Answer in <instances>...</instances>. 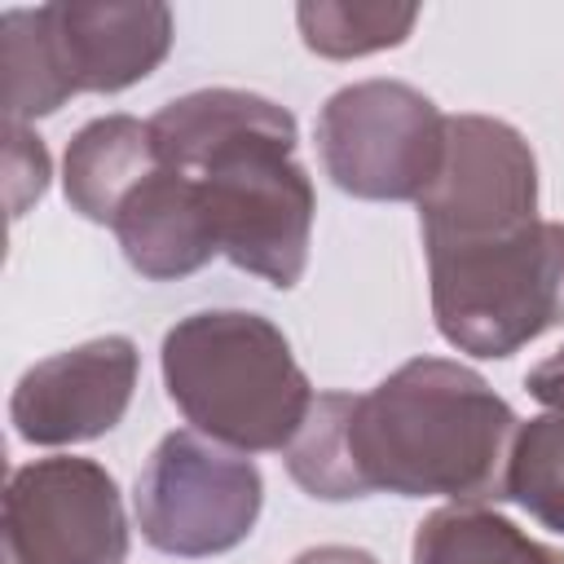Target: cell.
Returning <instances> with one entry per match:
<instances>
[{
  "instance_id": "cell-1",
  "label": "cell",
  "mask_w": 564,
  "mask_h": 564,
  "mask_svg": "<svg viewBox=\"0 0 564 564\" xmlns=\"http://www.w3.org/2000/svg\"><path fill=\"white\" fill-rule=\"evenodd\" d=\"M516 432V410L485 375L449 357H414L370 392H317L282 458L322 502L397 494L485 507L507 498Z\"/></svg>"
},
{
  "instance_id": "cell-2",
  "label": "cell",
  "mask_w": 564,
  "mask_h": 564,
  "mask_svg": "<svg viewBox=\"0 0 564 564\" xmlns=\"http://www.w3.org/2000/svg\"><path fill=\"white\" fill-rule=\"evenodd\" d=\"M163 167L198 181L220 256L291 291L308 269L317 194L295 159V115L247 88H198L150 115Z\"/></svg>"
},
{
  "instance_id": "cell-3",
  "label": "cell",
  "mask_w": 564,
  "mask_h": 564,
  "mask_svg": "<svg viewBox=\"0 0 564 564\" xmlns=\"http://www.w3.org/2000/svg\"><path fill=\"white\" fill-rule=\"evenodd\" d=\"M159 370L185 423L238 454L286 449L317 397L291 339L251 308L181 317L163 335Z\"/></svg>"
},
{
  "instance_id": "cell-4",
  "label": "cell",
  "mask_w": 564,
  "mask_h": 564,
  "mask_svg": "<svg viewBox=\"0 0 564 564\" xmlns=\"http://www.w3.org/2000/svg\"><path fill=\"white\" fill-rule=\"evenodd\" d=\"M172 35V9L159 0H57L4 9V119L26 128L79 93H123L163 66Z\"/></svg>"
},
{
  "instance_id": "cell-5",
  "label": "cell",
  "mask_w": 564,
  "mask_h": 564,
  "mask_svg": "<svg viewBox=\"0 0 564 564\" xmlns=\"http://www.w3.org/2000/svg\"><path fill=\"white\" fill-rule=\"evenodd\" d=\"M432 322L471 357H511L564 326V220H533L520 234L427 251Z\"/></svg>"
},
{
  "instance_id": "cell-6",
  "label": "cell",
  "mask_w": 564,
  "mask_h": 564,
  "mask_svg": "<svg viewBox=\"0 0 564 564\" xmlns=\"http://www.w3.org/2000/svg\"><path fill=\"white\" fill-rule=\"evenodd\" d=\"M441 106L401 79H357L317 110V154L335 189L366 203H419L445 159Z\"/></svg>"
},
{
  "instance_id": "cell-7",
  "label": "cell",
  "mask_w": 564,
  "mask_h": 564,
  "mask_svg": "<svg viewBox=\"0 0 564 564\" xmlns=\"http://www.w3.org/2000/svg\"><path fill=\"white\" fill-rule=\"evenodd\" d=\"M264 507L260 467L194 427L167 432L132 485L141 538L176 560H212L242 546Z\"/></svg>"
},
{
  "instance_id": "cell-8",
  "label": "cell",
  "mask_w": 564,
  "mask_h": 564,
  "mask_svg": "<svg viewBox=\"0 0 564 564\" xmlns=\"http://www.w3.org/2000/svg\"><path fill=\"white\" fill-rule=\"evenodd\" d=\"M414 207L423 251L520 234L542 220L533 145L494 115H449L441 172Z\"/></svg>"
},
{
  "instance_id": "cell-9",
  "label": "cell",
  "mask_w": 564,
  "mask_h": 564,
  "mask_svg": "<svg viewBox=\"0 0 564 564\" xmlns=\"http://www.w3.org/2000/svg\"><path fill=\"white\" fill-rule=\"evenodd\" d=\"M0 542L4 564H123L128 516L115 476L75 454L13 467Z\"/></svg>"
},
{
  "instance_id": "cell-10",
  "label": "cell",
  "mask_w": 564,
  "mask_h": 564,
  "mask_svg": "<svg viewBox=\"0 0 564 564\" xmlns=\"http://www.w3.org/2000/svg\"><path fill=\"white\" fill-rule=\"evenodd\" d=\"M141 352L128 335H97L35 361L13 397L9 423L26 445L62 449L115 432L132 405Z\"/></svg>"
},
{
  "instance_id": "cell-11",
  "label": "cell",
  "mask_w": 564,
  "mask_h": 564,
  "mask_svg": "<svg viewBox=\"0 0 564 564\" xmlns=\"http://www.w3.org/2000/svg\"><path fill=\"white\" fill-rule=\"evenodd\" d=\"M123 260L150 282H176L220 256L207 198L194 176L154 167L110 220Z\"/></svg>"
},
{
  "instance_id": "cell-12",
  "label": "cell",
  "mask_w": 564,
  "mask_h": 564,
  "mask_svg": "<svg viewBox=\"0 0 564 564\" xmlns=\"http://www.w3.org/2000/svg\"><path fill=\"white\" fill-rule=\"evenodd\" d=\"M154 167H159V154H154L150 119L101 115L70 137L62 154V189H66V203L84 220L110 225L123 198Z\"/></svg>"
},
{
  "instance_id": "cell-13",
  "label": "cell",
  "mask_w": 564,
  "mask_h": 564,
  "mask_svg": "<svg viewBox=\"0 0 564 564\" xmlns=\"http://www.w3.org/2000/svg\"><path fill=\"white\" fill-rule=\"evenodd\" d=\"M538 419L520 423L507 463V502L524 507L538 524L564 533V348L524 375Z\"/></svg>"
},
{
  "instance_id": "cell-14",
  "label": "cell",
  "mask_w": 564,
  "mask_h": 564,
  "mask_svg": "<svg viewBox=\"0 0 564 564\" xmlns=\"http://www.w3.org/2000/svg\"><path fill=\"white\" fill-rule=\"evenodd\" d=\"M414 564H564V551L529 538L489 507H436L410 542Z\"/></svg>"
},
{
  "instance_id": "cell-15",
  "label": "cell",
  "mask_w": 564,
  "mask_h": 564,
  "mask_svg": "<svg viewBox=\"0 0 564 564\" xmlns=\"http://www.w3.org/2000/svg\"><path fill=\"white\" fill-rule=\"evenodd\" d=\"M419 4H375V0H304L295 26L308 53L330 62H352L366 53L401 48L414 35Z\"/></svg>"
},
{
  "instance_id": "cell-16",
  "label": "cell",
  "mask_w": 564,
  "mask_h": 564,
  "mask_svg": "<svg viewBox=\"0 0 564 564\" xmlns=\"http://www.w3.org/2000/svg\"><path fill=\"white\" fill-rule=\"evenodd\" d=\"M4 137H9V145H4V159H9V216L18 220L48 189V150L22 123H4Z\"/></svg>"
},
{
  "instance_id": "cell-17",
  "label": "cell",
  "mask_w": 564,
  "mask_h": 564,
  "mask_svg": "<svg viewBox=\"0 0 564 564\" xmlns=\"http://www.w3.org/2000/svg\"><path fill=\"white\" fill-rule=\"evenodd\" d=\"M291 564H379V560L361 546H313V551H300Z\"/></svg>"
}]
</instances>
